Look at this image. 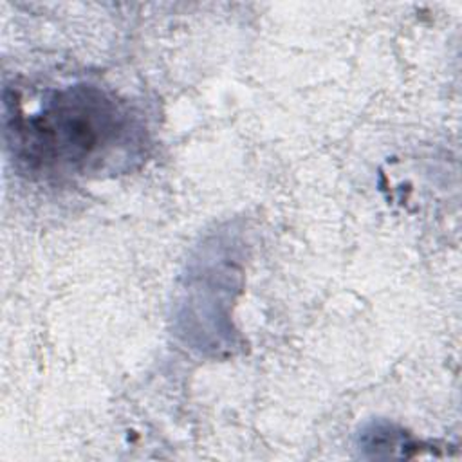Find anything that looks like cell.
<instances>
[{"mask_svg":"<svg viewBox=\"0 0 462 462\" xmlns=\"http://www.w3.org/2000/svg\"><path fill=\"white\" fill-rule=\"evenodd\" d=\"M7 117L14 155L36 171L97 173L134 159L143 146V128L130 108L90 85L54 90L36 110L18 106Z\"/></svg>","mask_w":462,"mask_h":462,"instance_id":"6da1fadb","label":"cell"}]
</instances>
